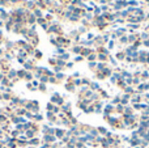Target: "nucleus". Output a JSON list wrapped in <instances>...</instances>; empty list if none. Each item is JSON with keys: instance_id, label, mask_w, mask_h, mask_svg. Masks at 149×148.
<instances>
[{"instance_id": "1", "label": "nucleus", "mask_w": 149, "mask_h": 148, "mask_svg": "<svg viewBox=\"0 0 149 148\" xmlns=\"http://www.w3.org/2000/svg\"><path fill=\"white\" fill-rule=\"evenodd\" d=\"M136 148H139V147H136Z\"/></svg>"}]
</instances>
